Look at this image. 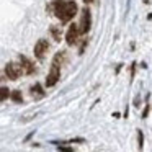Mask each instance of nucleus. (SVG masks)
Instances as JSON below:
<instances>
[{
  "instance_id": "9",
  "label": "nucleus",
  "mask_w": 152,
  "mask_h": 152,
  "mask_svg": "<svg viewBox=\"0 0 152 152\" xmlns=\"http://www.w3.org/2000/svg\"><path fill=\"white\" fill-rule=\"evenodd\" d=\"M31 95H33V98H43L44 96V90H43V87L39 85V83H34L33 87H31Z\"/></svg>"
},
{
  "instance_id": "4",
  "label": "nucleus",
  "mask_w": 152,
  "mask_h": 152,
  "mask_svg": "<svg viewBox=\"0 0 152 152\" xmlns=\"http://www.w3.org/2000/svg\"><path fill=\"white\" fill-rule=\"evenodd\" d=\"M5 74H7L8 79L12 80H17L18 77L23 74V70H21V66L20 64H15V62H8L7 66H5Z\"/></svg>"
},
{
  "instance_id": "12",
  "label": "nucleus",
  "mask_w": 152,
  "mask_h": 152,
  "mask_svg": "<svg viewBox=\"0 0 152 152\" xmlns=\"http://www.w3.org/2000/svg\"><path fill=\"white\" fill-rule=\"evenodd\" d=\"M8 96H10V90H8L7 87H0V102L7 100Z\"/></svg>"
},
{
  "instance_id": "16",
  "label": "nucleus",
  "mask_w": 152,
  "mask_h": 152,
  "mask_svg": "<svg viewBox=\"0 0 152 152\" xmlns=\"http://www.w3.org/2000/svg\"><path fill=\"white\" fill-rule=\"evenodd\" d=\"M136 67H137V62H132V64H131V80L134 79V74H136Z\"/></svg>"
},
{
  "instance_id": "8",
  "label": "nucleus",
  "mask_w": 152,
  "mask_h": 152,
  "mask_svg": "<svg viewBox=\"0 0 152 152\" xmlns=\"http://www.w3.org/2000/svg\"><path fill=\"white\" fill-rule=\"evenodd\" d=\"M69 61V56H67V51H59V53L54 56V59H53V64L54 66H57V67H61V66H64V64Z\"/></svg>"
},
{
  "instance_id": "17",
  "label": "nucleus",
  "mask_w": 152,
  "mask_h": 152,
  "mask_svg": "<svg viewBox=\"0 0 152 152\" xmlns=\"http://www.w3.org/2000/svg\"><path fill=\"white\" fill-rule=\"evenodd\" d=\"M83 2H85L87 5H90V4H93V2H96V0H83Z\"/></svg>"
},
{
  "instance_id": "1",
  "label": "nucleus",
  "mask_w": 152,
  "mask_h": 152,
  "mask_svg": "<svg viewBox=\"0 0 152 152\" xmlns=\"http://www.w3.org/2000/svg\"><path fill=\"white\" fill-rule=\"evenodd\" d=\"M49 10L61 20V23H67L77 15V4L69 0H53V4L49 5Z\"/></svg>"
},
{
  "instance_id": "6",
  "label": "nucleus",
  "mask_w": 152,
  "mask_h": 152,
  "mask_svg": "<svg viewBox=\"0 0 152 152\" xmlns=\"http://www.w3.org/2000/svg\"><path fill=\"white\" fill-rule=\"evenodd\" d=\"M59 77H61V69L53 64V67H51L49 74L46 77V87H54L57 83V80H59Z\"/></svg>"
},
{
  "instance_id": "7",
  "label": "nucleus",
  "mask_w": 152,
  "mask_h": 152,
  "mask_svg": "<svg viewBox=\"0 0 152 152\" xmlns=\"http://www.w3.org/2000/svg\"><path fill=\"white\" fill-rule=\"evenodd\" d=\"M20 66H21V70H23V74H34L36 72V67H34V64L31 62L28 57L25 56H20Z\"/></svg>"
},
{
  "instance_id": "15",
  "label": "nucleus",
  "mask_w": 152,
  "mask_h": 152,
  "mask_svg": "<svg viewBox=\"0 0 152 152\" xmlns=\"http://www.w3.org/2000/svg\"><path fill=\"white\" fill-rule=\"evenodd\" d=\"M132 106H136V108H139V106H141V95H136V96H134Z\"/></svg>"
},
{
  "instance_id": "11",
  "label": "nucleus",
  "mask_w": 152,
  "mask_h": 152,
  "mask_svg": "<svg viewBox=\"0 0 152 152\" xmlns=\"http://www.w3.org/2000/svg\"><path fill=\"white\" fill-rule=\"evenodd\" d=\"M10 96H12V100H13V102H17V103L23 102V95H21L20 90H13V92H10Z\"/></svg>"
},
{
  "instance_id": "14",
  "label": "nucleus",
  "mask_w": 152,
  "mask_h": 152,
  "mask_svg": "<svg viewBox=\"0 0 152 152\" xmlns=\"http://www.w3.org/2000/svg\"><path fill=\"white\" fill-rule=\"evenodd\" d=\"M149 111H151V105H149V102H147V103H145V106H144V111H142V119L147 118Z\"/></svg>"
},
{
  "instance_id": "18",
  "label": "nucleus",
  "mask_w": 152,
  "mask_h": 152,
  "mask_svg": "<svg viewBox=\"0 0 152 152\" xmlns=\"http://www.w3.org/2000/svg\"><path fill=\"white\" fill-rule=\"evenodd\" d=\"M147 20H152V13H149V15H147Z\"/></svg>"
},
{
  "instance_id": "3",
  "label": "nucleus",
  "mask_w": 152,
  "mask_h": 152,
  "mask_svg": "<svg viewBox=\"0 0 152 152\" xmlns=\"http://www.w3.org/2000/svg\"><path fill=\"white\" fill-rule=\"evenodd\" d=\"M79 36H80L79 25H70L67 33H66V43L69 44V46H74V44H77V41H79Z\"/></svg>"
},
{
  "instance_id": "10",
  "label": "nucleus",
  "mask_w": 152,
  "mask_h": 152,
  "mask_svg": "<svg viewBox=\"0 0 152 152\" xmlns=\"http://www.w3.org/2000/svg\"><path fill=\"white\" fill-rule=\"evenodd\" d=\"M51 34H53L54 41H61V36H62V33H61V28L59 26H51Z\"/></svg>"
},
{
  "instance_id": "13",
  "label": "nucleus",
  "mask_w": 152,
  "mask_h": 152,
  "mask_svg": "<svg viewBox=\"0 0 152 152\" xmlns=\"http://www.w3.org/2000/svg\"><path fill=\"white\" fill-rule=\"evenodd\" d=\"M142 147H144V132L139 129V131H137V149H139V151H142Z\"/></svg>"
},
{
  "instance_id": "19",
  "label": "nucleus",
  "mask_w": 152,
  "mask_h": 152,
  "mask_svg": "<svg viewBox=\"0 0 152 152\" xmlns=\"http://www.w3.org/2000/svg\"><path fill=\"white\" fill-rule=\"evenodd\" d=\"M144 4H145V5H149V4H151V0H144Z\"/></svg>"
},
{
  "instance_id": "2",
  "label": "nucleus",
  "mask_w": 152,
  "mask_h": 152,
  "mask_svg": "<svg viewBox=\"0 0 152 152\" xmlns=\"http://www.w3.org/2000/svg\"><path fill=\"white\" fill-rule=\"evenodd\" d=\"M92 28V12H90L88 7H85L82 10V15H80V23H79V30L80 34H87Z\"/></svg>"
},
{
  "instance_id": "5",
  "label": "nucleus",
  "mask_w": 152,
  "mask_h": 152,
  "mask_svg": "<svg viewBox=\"0 0 152 152\" xmlns=\"http://www.w3.org/2000/svg\"><path fill=\"white\" fill-rule=\"evenodd\" d=\"M48 51H49V43H48L46 39H39L34 44V56H36L38 59H44Z\"/></svg>"
}]
</instances>
